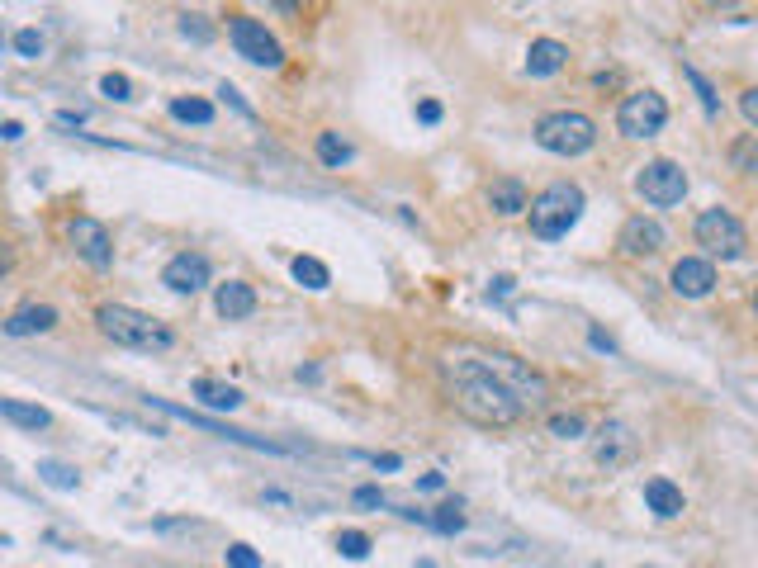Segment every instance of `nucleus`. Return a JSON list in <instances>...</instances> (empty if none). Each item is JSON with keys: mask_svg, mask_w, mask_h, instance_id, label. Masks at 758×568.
Masks as SVG:
<instances>
[{"mask_svg": "<svg viewBox=\"0 0 758 568\" xmlns=\"http://www.w3.org/2000/svg\"><path fill=\"white\" fill-rule=\"evenodd\" d=\"M351 157H356V152H351V142H346L342 133H318V161H323V166H346Z\"/></svg>", "mask_w": 758, "mask_h": 568, "instance_id": "25", "label": "nucleus"}, {"mask_svg": "<svg viewBox=\"0 0 758 568\" xmlns=\"http://www.w3.org/2000/svg\"><path fill=\"white\" fill-rule=\"evenodd\" d=\"M536 142L545 152H555V157H583L597 142V124L588 114H578V109H555V114H545L536 124Z\"/></svg>", "mask_w": 758, "mask_h": 568, "instance_id": "4", "label": "nucleus"}, {"mask_svg": "<svg viewBox=\"0 0 758 568\" xmlns=\"http://www.w3.org/2000/svg\"><path fill=\"white\" fill-rule=\"evenodd\" d=\"M228 568H261V554L252 550V545H228Z\"/></svg>", "mask_w": 758, "mask_h": 568, "instance_id": "32", "label": "nucleus"}, {"mask_svg": "<svg viewBox=\"0 0 758 568\" xmlns=\"http://www.w3.org/2000/svg\"><path fill=\"white\" fill-rule=\"evenodd\" d=\"M337 550H342V559H365V554H370V535L365 531H342L337 535Z\"/></svg>", "mask_w": 758, "mask_h": 568, "instance_id": "28", "label": "nucleus"}, {"mask_svg": "<svg viewBox=\"0 0 758 568\" xmlns=\"http://www.w3.org/2000/svg\"><path fill=\"white\" fill-rule=\"evenodd\" d=\"M57 327V308L53 303H24L5 318V337H38V332H53Z\"/></svg>", "mask_w": 758, "mask_h": 568, "instance_id": "15", "label": "nucleus"}, {"mask_svg": "<svg viewBox=\"0 0 758 568\" xmlns=\"http://www.w3.org/2000/svg\"><path fill=\"white\" fill-rule=\"evenodd\" d=\"M214 308H218V318H252L256 313V289L247 280H228V284H218V294H214Z\"/></svg>", "mask_w": 758, "mask_h": 568, "instance_id": "16", "label": "nucleus"}, {"mask_svg": "<svg viewBox=\"0 0 758 568\" xmlns=\"http://www.w3.org/2000/svg\"><path fill=\"white\" fill-rule=\"evenodd\" d=\"M441 483H446V479H441V474H422V483H417V488H427V493H436Z\"/></svg>", "mask_w": 758, "mask_h": 568, "instance_id": "38", "label": "nucleus"}, {"mask_svg": "<svg viewBox=\"0 0 758 568\" xmlns=\"http://www.w3.org/2000/svg\"><path fill=\"white\" fill-rule=\"evenodd\" d=\"M488 209L503 213V218H517V213H531V199H526V185L517 176H503L488 185Z\"/></svg>", "mask_w": 758, "mask_h": 568, "instance_id": "17", "label": "nucleus"}, {"mask_svg": "<svg viewBox=\"0 0 758 568\" xmlns=\"http://www.w3.org/2000/svg\"><path fill=\"white\" fill-rule=\"evenodd\" d=\"M0 417H5V422H15V426H24V431H43V426L53 422V412L48 408L19 403V398H0Z\"/></svg>", "mask_w": 758, "mask_h": 568, "instance_id": "21", "label": "nucleus"}, {"mask_svg": "<svg viewBox=\"0 0 758 568\" xmlns=\"http://www.w3.org/2000/svg\"><path fill=\"white\" fill-rule=\"evenodd\" d=\"M446 384H451V403L465 422L488 426V431H507V426L522 422L526 403L517 398V389L507 384L503 374L488 370L484 360H455V365H446Z\"/></svg>", "mask_w": 758, "mask_h": 568, "instance_id": "1", "label": "nucleus"}, {"mask_svg": "<svg viewBox=\"0 0 758 568\" xmlns=\"http://www.w3.org/2000/svg\"><path fill=\"white\" fill-rule=\"evenodd\" d=\"M664 124H668V100L659 90H635V95H626L621 109H616V128H621L626 138H654Z\"/></svg>", "mask_w": 758, "mask_h": 568, "instance_id": "7", "label": "nucleus"}, {"mask_svg": "<svg viewBox=\"0 0 758 568\" xmlns=\"http://www.w3.org/2000/svg\"><path fill=\"white\" fill-rule=\"evenodd\" d=\"M687 81H692V86H697V95H702L706 114H716V109H721V105H716V90H711V81H706L702 71H692V67H687Z\"/></svg>", "mask_w": 758, "mask_h": 568, "instance_id": "33", "label": "nucleus"}, {"mask_svg": "<svg viewBox=\"0 0 758 568\" xmlns=\"http://www.w3.org/2000/svg\"><path fill=\"white\" fill-rule=\"evenodd\" d=\"M578 218H583V190H578L574 180H555V185H545L541 195L531 199V232L541 242L564 237Z\"/></svg>", "mask_w": 758, "mask_h": 568, "instance_id": "3", "label": "nucleus"}, {"mask_svg": "<svg viewBox=\"0 0 758 568\" xmlns=\"http://www.w3.org/2000/svg\"><path fill=\"white\" fill-rule=\"evenodd\" d=\"M668 280H673V294H683V299H706V294L716 289V266H711L706 256H683Z\"/></svg>", "mask_w": 758, "mask_h": 568, "instance_id": "14", "label": "nucleus"}, {"mask_svg": "<svg viewBox=\"0 0 758 568\" xmlns=\"http://www.w3.org/2000/svg\"><path fill=\"white\" fill-rule=\"evenodd\" d=\"M38 474H43V483H53V488H76V483H81V474H76L72 464H57V460H43Z\"/></svg>", "mask_w": 758, "mask_h": 568, "instance_id": "27", "label": "nucleus"}, {"mask_svg": "<svg viewBox=\"0 0 758 568\" xmlns=\"http://www.w3.org/2000/svg\"><path fill=\"white\" fill-rule=\"evenodd\" d=\"M484 365L493 374H503L507 384L517 389V398H522L526 408H541L545 398H550V384H545L536 370H526L522 360H512V355H484Z\"/></svg>", "mask_w": 758, "mask_h": 568, "instance_id": "12", "label": "nucleus"}, {"mask_svg": "<svg viewBox=\"0 0 758 568\" xmlns=\"http://www.w3.org/2000/svg\"><path fill=\"white\" fill-rule=\"evenodd\" d=\"M356 502H361V507H384V493L365 483V488H356Z\"/></svg>", "mask_w": 758, "mask_h": 568, "instance_id": "35", "label": "nucleus"}, {"mask_svg": "<svg viewBox=\"0 0 758 568\" xmlns=\"http://www.w3.org/2000/svg\"><path fill=\"white\" fill-rule=\"evenodd\" d=\"M640 455V431L621 417H607V422L593 431V460L602 469H626V464Z\"/></svg>", "mask_w": 758, "mask_h": 568, "instance_id": "9", "label": "nucleus"}, {"mask_svg": "<svg viewBox=\"0 0 758 568\" xmlns=\"http://www.w3.org/2000/svg\"><path fill=\"white\" fill-rule=\"evenodd\" d=\"M754 318H758V294H754Z\"/></svg>", "mask_w": 758, "mask_h": 568, "instance_id": "40", "label": "nucleus"}, {"mask_svg": "<svg viewBox=\"0 0 758 568\" xmlns=\"http://www.w3.org/2000/svg\"><path fill=\"white\" fill-rule=\"evenodd\" d=\"M209 280H214V270H209V256H199V251H181V256H171L166 270H162V284L166 289H176V294H199Z\"/></svg>", "mask_w": 758, "mask_h": 568, "instance_id": "13", "label": "nucleus"}, {"mask_svg": "<svg viewBox=\"0 0 758 568\" xmlns=\"http://www.w3.org/2000/svg\"><path fill=\"white\" fill-rule=\"evenodd\" d=\"M57 124H62V128H76V124H86V114H81V109H76V114L67 109V114H57Z\"/></svg>", "mask_w": 758, "mask_h": 568, "instance_id": "37", "label": "nucleus"}, {"mask_svg": "<svg viewBox=\"0 0 758 568\" xmlns=\"http://www.w3.org/2000/svg\"><path fill=\"white\" fill-rule=\"evenodd\" d=\"M730 166H735L740 176H758V138L754 133H744V138L730 142Z\"/></svg>", "mask_w": 758, "mask_h": 568, "instance_id": "24", "label": "nucleus"}, {"mask_svg": "<svg viewBox=\"0 0 758 568\" xmlns=\"http://www.w3.org/2000/svg\"><path fill=\"white\" fill-rule=\"evenodd\" d=\"M0 133H5V142H19V138H24V128H19V124H15V119H10V124H5V128H0Z\"/></svg>", "mask_w": 758, "mask_h": 568, "instance_id": "39", "label": "nucleus"}, {"mask_svg": "<svg viewBox=\"0 0 758 568\" xmlns=\"http://www.w3.org/2000/svg\"><path fill=\"white\" fill-rule=\"evenodd\" d=\"M616 247L626 251V256H635V261H645V256H659V251L668 247V232H664V223H659L654 213H635V218L621 223Z\"/></svg>", "mask_w": 758, "mask_h": 568, "instance_id": "11", "label": "nucleus"}, {"mask_svg": "<svg viewBox=\"0 0 758 568\" xmlns=\"http://www.w3.org/2000/svg\"><path fill=\"white\" fill-rule=\"evenodd\" d=\"M564 62H569V48H564L560 38H536V43L526 48V71H531V76H555Z\"/></svg>", "mask_w": 758, "mask_h": 568, "instance_id": "18", "label": "nucleus"}, {"mask_svg": "<svg viewBox=\"0 0 758 568\" xmlns=\"http://www.w3.org/2000/svg\"><path fill=\"white\" fill-rule=\"evenodd\" d=\"M228 38H233L237 57H247V62H256V67H280V62H285L280 38L252 15H228Z\"/></svg>", "mask_w": 758, "mask_h": 568, "instance_id": "6", "label": "nucleus"}, {"mask_svg": "<svg viewBox=\"0 0 758 568\" xmlns=\"http://www.w3.org/2000/svg\"><path fill=\"white\" fill-rule=\"evenodd\" d=\"M100 90H105L109 100H133V81H128L124 71H109L105 81H100Z\"/></svg>", "mask_w": 758, "mask_h": 568, "instance_id": "30", "label": "nucleus"}, {"mask_svg": "<svg viewBox=\"0 0 758 568\" xmlns=\"http://www.w3.org/2000/svg\"><path fill=\"white\" fill-rule=\"evenodd\" d=\"M645 507H650L654 516H664V521H673V516H683V488L668 479H650L645 483Z\"/></svg>", "mask_w": 758, "mask_h": 568, "instance_id": "20", "label": "nucleus"}, {"mask_svg": "<svg viewBox=\"0 0 758 568\" xmlns=\"http://www.w3.org/2000/svg\"><path fill=\"white\" fill-rule=\"evenodd\" d=\"M289 270H294V280L304 284V289H313V294L332 284V270H327L318 256H294V261H289Z\"/></svg>", "mask_w": 758, "mask_h": 568, "instance_id": "22", "label": "nucleus"}, {"mask_svg": "<svg viewBox=\"0 0 758 568\" xmlns=\"http://www.w3.org/2000/svg\"><path fill=\"white\" fill-rule=\"evenodd\" d=\"M95 327H100V337H109L114 346H128V351H171V341H176L166 322H157L152 313H138L128 303H105L95 313Z\"/></svg>", "mask_w": 758, "mask_h": 568, "instance_id": "2", "label": "nucleus"}, {"mask_svg": "<svg viewBox=\"0 0 758 568\" xmlns=\"http://www.w3.org/2000/svg\"><path fill=\"white\" fill-rule=\"evenodd\" d=\"M67 242H72V251L91 270H109V261H114V237H109V228L100 218H91V213H81V218L67 223Z\"/></svg>", "mask_w": 758, "mask_h": 568, "instance_id": "10", "label": "nucleus"}, {"mask_svg": "<svg viewBox=\"0 0 758 568\" xmlns=\"http://www.w3.org/2000/svg\"><path fill=\"white\" fill-rule=\"evenodd\" d=\"M15 53L19 57H43V34H38V29H19V34H15Z\"/></svg>", "mask_w": 758, "mask_h": 568, "instance_id": "31", "label": "nucleus"}, {"mask_svg": "<svg viewBox=\"0 0 758 568\" xmlns=\"http://www.w3.org/2000/svg\"><path fill=\"white\" fill-rule=\"evenodd\" d=\"M692 237H697V247L706 251V261H711V256H721V261H740L744 247H749V232H744V223L730 209H706L702 218H697Z\"/></svg>", "mask_w": 758, "mask_h": 568, "instance_id": "5", "label": "nucleus"}, {"mask_svg": "<svg viewBox=\"0 0 758 568\" xmlns=\"http://www.w3.org/2000/svg\"><path fill=\"white\" fill-rule=\"evenodd\" d=\"M740 109H744V119L758 128V86H749V90L740 95Z\"/></svg>", "mask_w": 758, "mask_h": 568, "instance_id": "34", "label": "nucleus"}, {"mask_svg": "<svg viewBox=\"0 0 758 568\" xmlns=\"http://www.w3.org/2000/svg\"><path fill=\"white\" fill-rule=\"evenodd\" d=\"M550 431H555L560 441H578V436H583V417H574V412H560V417H550Z\"/></svg>", "mask_w": 758, "mask_h": 568, "instance_id": "29", "label": "nucleus"}, {"mask_svg": "<svg viewBox=\"0 0 758 568\" xmlns=\"http://www.w3.org/2000/svg\"><path fill=\"white\" fill-rule=\"evenodd\" d=\"M432 526H436L441 535L465 531V507H460V502H441V507L432 512Z\"/></svg>", "mask_w": 758, "mask_h": 568, "instance_id": "26", "label": "nucleus"}, {"mask_svg": "<svg viewBox=\"0 0 758 568\" xmlns=\"http://www.w3.org/2000/svg\"><path fill=\"white\" fill-rule=\"evenodd\" d=\"M635 190L650 199L654 209H673V204H683L687 195V171L678 166V161H650V166H640V176H635Z\"/></svg>", "mask_w": 758, "mask_h": 568, "instance_id": "8", "label": "nucleus"}, {"mask_svg": "<svg viewBox=\"0 0 758 568\" xmlns=\"http://www.w3.org/2000/svg\"><path fill=\"white\" fill-rule=\"evenodd\" d=\"M417 119H422V124H441V105H436V100H422V105H417Z\"/></svg>", "mask_w": 758, "mask_h": 568, "instance_id": "36", "label": "nucleus"}, {"mask_svg": "<svg viewBox=\"0 0 758 568\" xmlns=\"http://www.w3.org/2000/svg\"><path fill=\"white\" fill-rule=\"evenodd\" d=\"M195 398L204 403V408H214V412L242 408V389L223 384V379H214V374H199V379H195Z\"/></svg>", "mask_w": 758, "mask_h": 568, "instance_id": "19", "label": "nucleus"}, {"mask_svg": "<svg viewBox=\"0 0 758 568\" xmlns=\"http://www.w3.org/2000/svg\"><path fill=\"white\" fill-rule=\"evenodd\" d=\"M171 119H181V124H214V105L199 100V95H176L171 100Z\"/></svg>", "mask_w": 758, "mask_h": 568, "instance_id": "23", "label": "nucleus"}]
</instances>
